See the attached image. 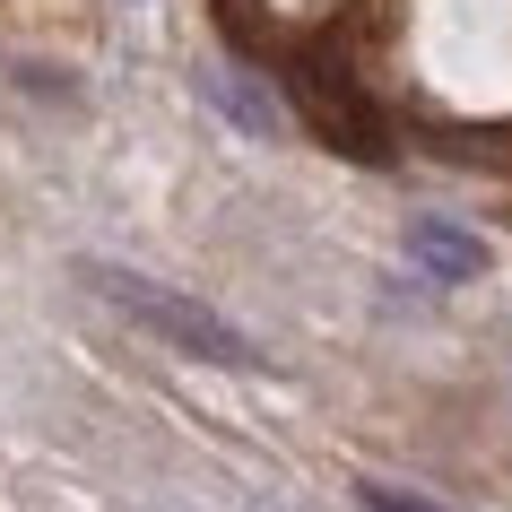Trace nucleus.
Returning a JSON list of instances; mask_svg holds the SVG:
<instances>
[{
    "instance_id": "f257e3e1",
    "label": "nucleus",
    "mask_w": 512,
    "mask_h": 512,
    "mask_svg": "<svg viewBox=\"0 0 512 512\" xmlns=\"http://www.w3.org/2000/svg\"><path fill=\"white\" fill-rule=\"evenodd\" d=\"M87 287L113 304V313H131L139 330H157L165 348H183V356H200V365H235V374H252L261 365V348L243 339L226 313H209V304H191V296H174V287H157V278H131V270H105V261H87Z\"/></svg>"
},
{
    "instance_id": "f03ea898",
    "label": "nucleus",
    "mask_w": 512,
    "mask_h": 512,
    "mask_svg": "<svg viewBox=\"0 0 512 512\" xmlns=\"http://www.w3.org/2000/svg\"><path fill=\"white\" fill-rule=\"evenodd\" d=\"M296 96H304V113L322 122L348 157H382V122H374V105L356 96V79H330V70H304L296 79Z\"/></svg>"
},
{
    "instance_id": "7ed1b4c3",
    "label": "nucleus",
    "mask_w": 512,
    "mask_h": 512,
    "mask_svg": "<svg viewBox=\"0 0 512 512\" xmlns=\"http://www.w3.org/2000/svg\"><path fill=\"white\" fill-rule=\"evenodd\" d=\"M408 261L426 278H443V287H460V278L486 270V243L460 235V226H443V217H417V226H408Z\"/></svg>"
},
{
    "instance_id": "20e7f679",
    "label": "nucleus",
    "mask_w": 512,
    "mask_h": 512,
    "mask_svg": "<svg viewBox=\"0 0 512 512\" xmlns=\"http://www.w3.org/2000/svg\"><path fill=\"white\" fill-rule=\"evenodd\" d=\"M365 504L374 512H434V504H417V495H391V486H365Z\"/></svg>"
}]
</instances>
